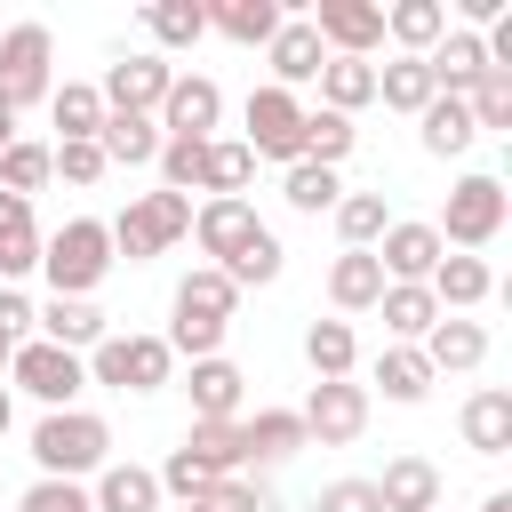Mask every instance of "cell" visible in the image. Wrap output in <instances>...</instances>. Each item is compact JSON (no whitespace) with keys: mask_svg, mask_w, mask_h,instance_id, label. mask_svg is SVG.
<instances>
[{"mask_svg":"<svg viewBox=\"0 0 512 512\" xmlns=\"http://www.w3.org/2000/svg\"><path fill=\"white\" fill-rule=\"evenodd\" d=\"M104 448H112V424L88 416V408H48L32 424V456H40V480H80V472H104Z\"/></svg>","mask_w":512,"mask_h":512,"instance_id":"1","label":"cell"},{"mask_svg":"<svg viewBox=\"0 0 512 512\" xmlns=\"http://www.w3.org/2000/svg\"><path fill=\"white\" fill-rule=\"evenodd\" d=\"M40 272H48L56 296H88V288L112 272V232H104L96 216H72L64 232L40 240Z\"/></svg>","mask_w":512,"mask_h":512,"instance_id":"2","label":"cell"},{"mask_svg":"<svg viewBox=\"0 0 512 512\" xmlns=\"http://www.w3.org/2000/svg\"><path fill=\"white\" fill-rule=\"evenodd\" d=\"M504 208H512V200H504L496 176H456V184H448V208H440L432 232H440V248L472 256V248H488V240L504 232Z\"/></svg>","mask_w":512,"mask_h":512,"instance_id":"3","label":"cell"},{"mask_svg":"<svg viewBox=\"0 0 512 512\" xmlns=\"http://www.w3.org/2000/svg\"><path fill=\"white\" fill-rule=\"evenodd\" d=\"M104 232H112V248H120L128 264H144V256H160L168 240L192 232V200H184V192H136Z\"/></svg>","mask_w":512,"mask_h":512,"instance_id":"4","label":"cell"},{"mask_svg":"<svg viewBox=\"0 0 512 512\" xmlns=\"http://www.w3.org/2000/svg\"><path fill=\"white\" fill-rule=\"evenodd\" d=\"M168 344L160 336H104L88 352V384H112V392H160L168 384Z\"/></svg>","mask_w":512,"mask_h":512,"instance_id":"5","label":"cell"},{"mask_svg":"<svg viewBox=\"0 0 512 512\" xmlns=\"http://www.w3.org/2000/svg\"><path fill=\"white\" fill-rule=\"evenodd\" d=\"M8 368H16V384H24L32 400H48V408H72V400L88 392V360L64 352V344H48V336H24V344L8 352Z\"/></svg>","mask_w":512,"mask_h":512,"instance_id":"6","label":"cell"},{"mask_svg":"<svg viewBox=\"0 0 512 512\" xmlns=\"http://www.w3.org/2000/svg\"><path fill=\"white\" fill-rule=\"evenodd\" d=\"M256 160H304V104H296V88H256L248 96V136H240Z\"/></svg>","mask_w":512,"mask_h":512,"instance_id":"7","label":"cell"},{"mask_svg":"<svg viewBox=\"0 0 512 512\" xmlns=\"http://www.w3.org/2000/svg\"><path fill=\"white\" fill-rule=\"evenodd\" d=\"M0 96H8V112L56 96V80H48V24H8L0 32Z\"/></svg>","mask_w":512,"mask_h":512,"instance_id":"8","label":"cell"},{"mask_svg":"<svg viewBox=\"0 0 512 512\" xmlns=\"http://www.w3.org/2000/svg\"><path fill=\"white\" fill-rule=\"evenodd\" d=\"M296 416H304V440L344 448V440H360V424H368V392H360L352 376H336V384H312V400H304Z\"/></svg>","mask_w":512,"mask_h":512,"instance_id":"9","label":"cell"},{"mask_svg":"<svg viewBox=\"0 0 512 512\" xmlns=\"http://www.w3.org/2000/svg\"><path fill=\"white\" fill-rule=\"evenodd\" d=\"M192 232H200V248L216 256V272H232V264H240V256H248V248H256L272 224H264L248 200H208V208L192 216Z\"/></svg>","mask_w":512,"mask_h":512,"instance_id":"10","label":"cell"},{"mask_svg":"<svg viewBox=\"0 0 512 512\" xmlns=\"http://www.w3.org/2000/svg\"><path fill=\"white\" fill-rule=\"evenodd\" d=\"M224 120V88L216 80H168V96H160V136H184V144H208V128Z\"/></svg>","mask_w":512,"mask_h":512,"instance_id":"11","label":"cell"},{"mask_svg":"<svg viewBox=\"0 0 512 512\" xmlns=\"http://www.w3.org/2000/svg\"><path fill=\"white\" fill-rule=\"evenodd\" d=\"M168 80H176V72H168L160 56H120V64L104 72V88H96V96H104V112H160Z\"/></svg>","mask_w":512,"mask_h":512,"instance_id":"12","label":"cell"},{"mask_svg":"<svg viewBox=\"0 0 512 512\" xmlns=\"http://www.w3.org/2000/svg\"><path fill=\"white\" fill-rule=\"evenodd\" d=\"M312 32H320V48H336V56H368V48L384 40V8H368V0H320Z\"/></svg>","mask_w":512,"mask_h":512,"instance_id":"13","label":"cell"},{"mask_svg":"<svg viewBox=\"0 0 512 512\" xmlns=\"http://www.w3.org/2000/svg\"><path fill=\"white\" fill-rule=\"evenodd\" d=\"M264 56H272V88H296V80H320V64H328V48H320V32H312V16H280V32L264 40Z\"/></svg>","mask_w":512,"mask_h":512,"instance_id":"14","label":"cell"},{"mask_svg":"<svg viewBox=\"0 0 512 512\" xmlns=\"http://www.w3.org/2000/svg\"><path fill=\"white\" fill-rule=\"evenodd\" d=\"M448 248H440V232L432 224H384V240H376V264H384V280H432V264H440Z\"/></svg>","mask_w":512,"mask_h":512,"instance_id":"15","label":"cell"},{"mask_svg":"<svg viewBox=\"0 0 512 512\" xmlns=\"http://www.w3.org/2000/svg\"><path fill=\"white\" fill-rule=\"evenodd\" d=\"M376 504L384 512H440V464L432 456H392L384 480H376Z\"/></svg>","mask_w":512,"mask_h":512,"instance_id":"16","label":"cell"},{"mask_svg":"<svg viewBox=\"0 0 512 512\" xmlns=\"http://www.w3.org/2000/svg\"><path fill=\"white\" fill-rule=\"evenodd\" d=\"M240 384H248V376H240L224 352H216V360H192V384H184V392H192V424H232V416H240Z\"/></svg>","mask_w":512,"mask_h":512,"instance_id":"17","label":"cell"},{"mask_svg":"<svg viewBox=\"0 0 512 512\" xmlns=\"http://www.w3.org/2000/svg\"><path fill=\"white\" fill-rule=\"evenodd\" d=\"M424 64H432V88H440V96H464V88L488 72V48H480V32H440V40L424 48Z\"/></svg>","mask_w":512,"mask_h":512,"instance_id":"18","label":"cell"},{"mask_svg":"<svg viewBox=\"0 0 512 512\" xmlns=\"http://www.w3.org/2000/svg\"><path fill=\"white\" fill-rule=\"evenodd\" d=\"M424 360H432V376H440V368H480V360H488V328L464 320V312H440V320L424 328Z\"/></svg>","mask_w":512,"mask_h":512,"instance_id":"19","label":"cell"},{"mask_svg":"<svg viewBox=\"0 0 512 512\" xmlns=\"http://www.w3.org/2000/svg\"><path fill=\"white\" fill-rule=\"evenodd\" d=\"M384 296V264H376V248H344L336 264H328V304L336 312H368Z\"/></svg>","mask_w":512,"mask_h":512,"instance_id":"20","label":"cell"},{"mask_svg":"<svg viewBox=\"0 0 512 512\" xmlns=\"http://www.w3.org/2000/svg\"><path fill=\"white\" fill-rule=\"evenodd\" d=\"M424 288H432V304H440V312H472V304H488V288H496V272H488L480 256H440Z\"/></svg>","mask_w":512,"mask_h":512,"instance_id":"21","label":"cell"},{"mask_svg":"<svg viewBox=\"0 0 512 512\" xmlns=\"http://www.w3.org/2000/svg\"><path fill=\"white\" fill-rule=\"evenodd\" d=\"M96 144H104V160L144 168V160H160V120H152V112H104Z\"/></svg>","mask_w":512,"mask_h":512,"instance_id":"22","label":"cell"},{"mask_svg":"<svg viewBox=\"0 0 512 512\" xmlns=\"http://www.w3.org/2000/svg\"><path fill=\"white\" fill-rule=\"evenodd\" d=\"M240 440H248V464H280V456L312 448V440H304V416H296V408H256V416L240 424Z\"/></svg>","mask_w":512,"mask_h":512,"instance_id":"23","label":"cell"},{"mask_svg":"<svg viewBox=\"0 0 512 512\" xmlns=\"http://www.w3.org/2000/svg\"><path fill=\"white\" fill-rule=\"evenodd\" d=\"M40 264V224H32V200L0 192V280H24Z\"/></svg>","mask_w":512,"mask_h":512,"instance_id":"24","label":"cell"},{"mask_svg":"<svg viewBox=\"0 0 512 512\" xmlns=\"http://www.w3.org/2000/svg\"><path fill=\"white\" fill-rule=\"evenodd\" d=\"M232 304H240V288H232L216 264L184 272V288H176V320H216V328H232Z\"/></svg>","mask_w":512,"mask_h":512,"instance_id":"25","label":"cell"},{"mask_svg":"<svg viewBox=\"0 0 512 512\" xmlns=\"http://www.w3.org/2000/svg\"><path fill=\"white\" fill-rule=\"evenodd\" d=\"M40 328H48V344H64V352H96V344H104V312H96L88 296H48Z\"/></svg>","mask_w":512,"mask_h":512,"instance_id":"26","label":"cell"},{"mask_svg":"<svg viewBox=\"0 0 512 512\" xmlns=\"http://www.w3.org/2000/svg\"><path fill=\"white\" fill-rule=\"evenodd\" d=\"M464 448L472 456H504L512 448V392H472L464 400Z\"/></svg>","mask_w":512,"mask_h":512,"instance_id":"27","label":"cell"},{"mask_svg":"<svg viewBox=\"0 0 512 512\" xmlns=\"http://www.w3.org/2000/svg\"><path fill=\"white\" fill-rule=\"evenodd\" d=\"M88 504H96V512H160V480H152L144 464H104Z\"/></svg>","mask_w":512,"mask_h":512,"instance_id":"28","label":"cell"},{"mask_svg":"<svg viewBox=\"0 0 512 512\" xmlns=\"http://www.w3.org/2000/svg\"><path fill=\"white\" fill-rule=\"evenodd\" d=\"M320 96H328V112H360V104H376V64L368 56H328L320 64Z\"/></svg>","mask_w":512,"mask_h":512,"instance_id":"29","label":"cell"},{"mask_svg":"<svg viewBox=\"0 0 512 512\" xmlns=\"http://www.w3.org/2000/svg\"><path fill=\"white\" fill-rule=\"evenodd\" d=\"M304 360H312V376H320V384L352 376V360H360V336H352V320H312V328H304Z\"/></svg>","mask_w":512,"mask_h":512,"instance_id":"30","label":"cell"},{"mask_svg":"<svg viewBox=\"0 0 512 512\" xmlns=\"http://www.w3.org/2000/svg\"><path fill=\"white\" fill-rule=\"evenodd\" d=\"M248 176H256V152L232 144V136H224V144L208 136V152H200V192H208V200H240Z\"/></svg>","mask_w":512,"mask_h":512,"instance_id":"31","label":"cell"},{"mask_svg":"<svg viewBox=\"0 0 512 512\" xmlns=\"http://www.w3.org/2000/svg\"><path fill=\"white\" fill-rule=\"evenodd\" d=\"M184 456H192L200 472H216V480H224V472H240V464H248L240 416H232V424H192V432H184Z\"/></svg>","mask_w":512,"mask_h":512,"instance_id":"32","label":"cell"},{"mask_svg":"<svg viewBox=\"0 0 512 512\" xmlns=\"http://www.w3.org/2000/svg\"><path fill=\"white\" fill-rule=\"evenodd\" d=\"M384 32H392L408 56H424V48L448 32V8H440V0H392V8H384Z\"/></svg>","mask_w":512,"mask_h":512,"instance_id":"33","label":"cell"},{"mask_svg":"<svg viewBox=\"0 0 512 512\" xmlns=\"http://www.w3.org/2000/svg\"><path fill=\"white\" fill-rule=\"evenodd\" d=\"M48 112H56L64 144H96V128H104V96H96L88 80H64V88L48 96Z\"/></svg>","mask_w":512,"mask_h":512,"instance_id":"34","label":"cell"},{"mask_svg":"<svg viewBox=\"0 0 512 512\" xmlns=\"http://www.w3.org/2000/svg\"><path fill=\"white\" fill-rule=\"evenodd\" d=\"M416 120H424V152H440V160H448V152H472V136H480L472 112H464V96H432Z\"/></svg>","mask_w":512,"mask_h":512,"instance_id":"35","label":"cell"},{"mask_svg":"<svg viewBox=\"0 0 512 512\" xmlns=\"http://www.w3.org/2000/svg\"><path fill=\"white\" fill-rule=\"evenodd\" d=\"M376 312H384V328H392V336H424V328L440 320V304H432V288H416V280H384V296H376Z\"/></svg>","mask_w":512,"mask_h":512,"instance_id":"36","label":"cell"},{"mask_svg":"<svg viewBox=\"0 0 512 512\" xmlns=\"http://www.w3.org/2000/svg\"><path fill=\"white\" fill-rule=\"evenodd\" d=\"M208 24H216L224 40H248V48H264V40L280 32V8H272V0H216V8H208Z\"/></svg>","mask_w":512,"mask_h":512,"instance_id":"37","label":"cell"},{"mask_svg":"<svg viewBox=\"0 0 512 512\" xmlns=\"http://www.w3.org/2000/svg\"><path fill=\"white\" fill-rule=\"evenodd\" d=\"M376 96H384L392 112H424L440 88H432V64H424V56H400V64H384V72H376Z\"/></svg>","mask_w":512,"mask_h":512,"instance_id":"38","label":"cell"},{"mask_svg":"<svg viewBox=\"0 0 512 512\" xmlns=\"http://www.w3.org/2000/svg\"><path fill=\"white\" fill-rule=\"evenodd\" d=\"M376 384H384V400H424L432 392V360L416 344H392V352H376Z\"/></svg>","mask_w":512,"mask_h":512,"instance_id":"39","label":"cell"},{"mask_svg":"<svg viewBox=\"0 0 512 512\" xmlns=\"http://www.w3.org/2000/svg\"><path fill=\"white\" fill-rule=\"evenodd\" d=\"M144 32L168 40V48H192V40L208 32V8H200V0H152V8H144Z\"/></svg>","mask_w":512,"mask_h":512,"instance_id":"40","label":"cell"},{"mask_svg":"<svg viewBox=\"0 0 512 512\" xmlns=\"http://www.w3.org/2000/svg\"><path fill=\"white\" fill-rule=\"evenodd\" d=\"M384 192H344L336 200V232H344V248H376L384 240Z\"/></svg>","mask_w":512,"mask_h":512,"instance_id":"41","label":"cell"},{"mask_svg":"<svg viewBox=\"0 0 512 512\" xmlns=\"http://www.w3.org/2000/svg\"><path fill=\"white\" fill-rule=\"evenodd\" d=\"M344 152H352V120H344V112H328V104H320V112H304V160H312V168H336Z\"/></svg>","mask_w":512,"mask_h":512,"instance_id":"42","label":"cell"},{"mask_svg":"<svg viewBox=\"0 0 512 512\" xmlns=\"http://www.w3.org/2000/svg\"><path fill=\"white\" fill-rule=\"evenodd\" d=\"M48 176H56V168H48V144H24V136H16V144L0 152V192H16V200H32V192H40Z\"/></svg>","mask_w":512,"mask_h":512,"instance_id":"43","label":"cell"},{"mask_svg":"<svg viewBox=\"0 0 512 512\" xmlns=\"http://www.w3.org/2000/svg\"><path fill=\"white\" fill-rule=\"evenodd\" d=\"M464 112H472V128H512V72H480L464 88Z\"/></svg>","mask_w":512,"mask_h":512,"instance_id":"44","label":"cell"},{"mask_svg":"<svg viewBox=\"0 0 512 512\" xmlns=\"http://www.w3.org/2000/svg\"><path fill=\"white\" fill-rule=\"evenodd\" d=\"M280 192H288V208H304V216H320V208H336V200H344V184H336V168H312V160H296Z\"/></svg>","mask_w":512,"mask_h":512,"instance_id":"45","label":"cell"},{"mask_svg":"<svg viewBox=\"0 0 512 512\" xmlns=\"http://www.w3.org/2000/svg\"><path fill=\"white\" fill-rule=\"evenodd\" d=\"M200 152H208V144L160 136V192H192V184H200Z\"/></svg>","mask_w":512,"mask_h":512,"instance_id":"46","label":"cell"},{"mask_svg":"<svg viewBox=\"0 0 512 512\" xmlns=\"http://www.w3.org/2000/svg\"><path fill=\"white\" fill-rule=\"evenodd\" d=\"M16 512H96V504H88V488H80V480H32Z\"/></svg>","mask_w":512,"mask_h":512,"instance_id":"47","label":"cell"},{"mask_svg":"<svg viewBox=\"0 0 512 512\" xmlns=\"http://www.w3.org/2000/svg\"><path fill=\"white\" fill-rule=\"evenodd\" d=\"M48 168H64V184H96L112 160H104V144H56V152H48Z\"/></svg>","mask_w":512,"mask_h":512,"instance_id":"48","label":"cell"},{"mask_svg":"<svg viewBox=\"0 0 512 512\" xmlns=\"http://www.w3.org/2000/svg\"><path fill=\"white\" fill-rule=\"evenodd\" d=\"M320 512H384V504H376V480H328Z\"/></svg>","mask_w":512,"mask_h":512,"instance_id":"49","label":"cell"},{"mask_svg":"<svg viewBox=\"0 0 512 512\" xmlns=\"http://www.w3.org/2000/svg\"><path fill=\"white\" fill-rule=\"evenodd\" d=\"M200 504H208V512H264V504H256V488H248L240 472H224V480H216Z\"/></svg>","mask_w":512,"mask_h":512,"instance_id":"50","label":"cell"},{"mask_svg":"<svg viewBox=\"0 0 512 512\" xmlns=\"http://www.w3.org/2000/svg\"><path fill=\"white\" fill-rule=\"evenodd\" d=\"M40 312H32V296H16V288H0V336L8 344H24V328H32Z\"/></svg>","mask_w":512,"mask_h":512,"instance_id":"51","label":"cell"},{"mask_svg":"<svg viewBox=\"0 0 512 512\" xmlns=\"http://www.w3.org/2000/svg\"><path fill=\"white\" fill-rule=\"evenodd\" d=\"M16 144V112H8V96H0V152Z\"/></svg>","mask_w":512,"mask_h":512,"instance_id":"52","label":"cell"},{"mask_svg":"<svg viewBox=\"0 0 512 512\" xmlns=\"http://www.w3.org/2000/svg\"><path fill=\"white\" fill-rule=\"evenodd\" d=\"M8 424H16V400H8V384H0V440H8Z\"/></svg>","mask_w":512,"mask_h":512,"instance_id":"53","label":"cell"},{"mask_svg":"<svg viewBox=\"0 0 512 512\" xmlns=\"http://www.w3.org/2000/svg\"><path fill=\"white\" fill-rule=\"evenodd\" d=\"M480 512H512V496H488V504H480Z\"/></svg>","mask_w":512,"mask_h":512,"instance_id":"54","label":"cell"},{"mask_svg":"<svg viewBox=\"0 0 512 512\" xmlns=\"http://www.w3.org/2000/svg\"><path fill=\"white\" fill-rule=\"evenodd\" d=\"M8 352H16V344H8V336H0V368H8Z\"/></svg>","mask_w":512,"mask_h":512,"instance_id":"55","label":"cell"},{"mask_svg":"<svg viewBox=\"0 0 512 512\" xmlns=\"http://www.w3.org/2000/svg\"><path fill=\"white\" fill-rule=\"evenodd\" d=\"M184 512H208V504H184Z\"/></svg>","mask_w":512,"mask_h":512,"instance_id":"56","label":"cell"}]
</instances>
